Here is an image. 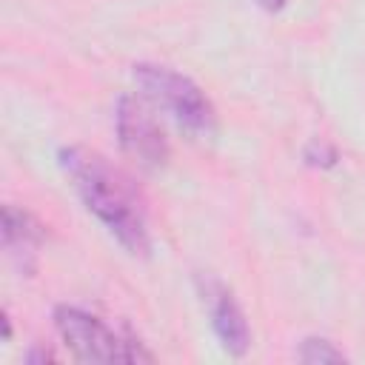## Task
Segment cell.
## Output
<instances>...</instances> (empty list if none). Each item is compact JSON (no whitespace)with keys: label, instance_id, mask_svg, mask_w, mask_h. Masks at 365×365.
<instances>
[{"label":"cell","instance_id":"cell-8","mask_svg":"<svg viewBox=\"0 0 365 365\" xmlns=\"http://www.w3.org/2000/svg\"><path fill=\"white\" fill-rule=\"evenodd\" d=\"M257 3H259L262 9H271V11H274V9H282L285 0H257Z\"/></svg>","mask_w":365,"mask_h":365},{"label":"cell","instance_id":"cell-3","mask_svg":"<svg viewBox=\"0 0 365 365\" xmlns=\"http://www.w3.org/2000/svg\"><path fill=\"white\" fill-rule=\"evenodd\" d=\"M134 80L143 88V94L160 106L180 128L191 134H211L214 131V106L202 94V88L188 80L185 74L168 68V66H154V63H140L134 66Z\"/></svg>","mask_w":365,"mask_h":365},{"label":"cell","instance_id":"cell-4","mask_svg":"<svg viewBox=\"0 0 365 365\" xmlns=\"http://www.w3.org/2000/svg\"><path fill=\"white\" fill-rule=\"evenodd\" d=\"M117 134L123 151L143 168H160L168 160V140L154 114L137 97L117 100Z\"/></svg>","mask_w":365,"mask_h":365},{"label":"cell","instance_id":"cell-6","mask_svg":"<svg viewBox=\"0 0 365 365\" xmlns=\"http://www.w3.org/2000/svg\"><path fill=\"white\" fill-rule=\"evenodd\" d=\"M3 248L9 251V257L29 274L34 271V257H37V248L43 242V231L40 225L26 214V211H17L11 205L3 208Z\"/></svg>","mask_w":365,"mask_h":365},{"label":"cell","instance_id":"cell-2","mask_svg":"<svg viewBox=\"0 0 365 365\" xmlns=\"http://www.w3.org/2000/svg\"><path fill=\"white\" fill-rule=\"evenodd\" d=\"M57 331L71 354L83 362H151L154 354L143 348V342L128 331H114L106 319L74 308L60 305L54 311Z\"/></svg>","mask_w":365,"mask_h":365},{"label":"cell","instance_id":"cell-5","mask_svg":"<svg viewBox=\"0 0 365 365\" xmlns=\"http://www.w3.org/2000/svg\"><path fill=\"white\" fill-rule=\"evenodd\" d=\"M200 294H202V302L208 308L211 328H214L220 345L228 354L242 356L248 351V345H251V331H248L245 314H242L240 302L234 299V294L214 277L200 279Z\"/></svg>","mask_w":365,"mask_h":365},{"label":"cell","instance_id":"cell-1","mask_svg":"<svg viewBox=\"0 0 365 365\" xmlns=\"http://www.w3.org/2000/svg\"><path fill=\"white\" fill-rule=\"evenodd\" d=\"M57 157L83 205L108 228V234L128 254H148L151 237L145 208L131 180L120 168H114L103 154L88 151L83 145H68Z\"/></svg>","mask_w":365,"mask_h":365},{"label":"cell","instance_id":"cell-7","mask_svg":"<svg viewBox=\"0 0 365 365\" xmlns=\"http://www.w3.org/2000/svg\"><path fill=\"white\" fill-rule=\"evenodd\" d=\"M299 359L302 362H311V365H325V362H342L345 359V354L342 351H336L334 348V342H328V339H305L302 342V348H299Z\"/></svg>","mask_w":365,"mask_h":365}]
</instances>
